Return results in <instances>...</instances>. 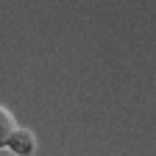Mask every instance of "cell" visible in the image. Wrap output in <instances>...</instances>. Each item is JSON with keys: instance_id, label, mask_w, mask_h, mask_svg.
Here are the masks:
<instances>
[{"instance_id": "1", "label": "cell", "mask_w": 156, "mask_h": 156, "mask_svg": "<svg viewBox=\"0 0 156 156\" xmlns=\"http://www.w3.org/2000/svg\"><path fill=\"white\" fill-rule=\"evenodd\" d=\"M14 153H20V156H31L34 153V134L28 131V128H14V134L9 136V142H6Z\"/></svg>"}, {"instance_id": "2", "label": "cell", "mask_w": 156, "mask_h": 156, "mask_svg": "<svg viewBox=\"0 0 156 156\" xmlns=\"http://www.w3.org/2000/svg\"><path fill=\"white\" fill-rule=\"evenodd\" d=\"M14 128H17L14 114H11L9 109H3V106H0V145H6V142H9V136L14 134Z\"/></svg>"}, {"instance_id": "3", "label": "cell", "mask_w": 156, "mask_h": 156, "mask_svg": "<svg viewBox=\"0 0 156 156\" xmlns=\"http://www.w3.org/2000/svg\"><path fill=\"white\" fill-rule=\"evenodd\" d=\"M0 156H20V153H14L9 145H0Z\"/></svg>"}]
</instances>
